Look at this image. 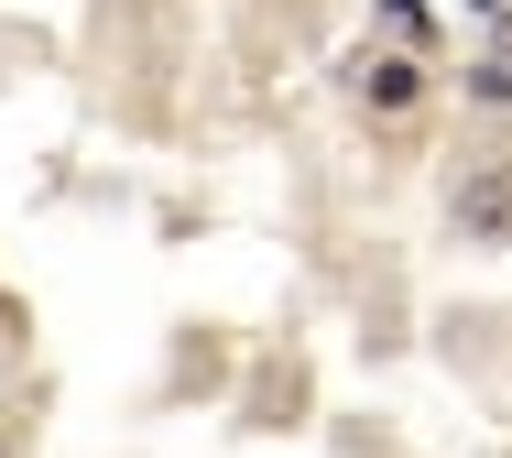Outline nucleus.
Returning a JSON list of instances; mask_svg holds the SVG:
<instances>
[{"mask_svg": "<svg viewBox=\"0 0 512 458\" xmlns=\"http://www.w3.org/2000/svg\"><path fill=\"white\" fill-rule=\"evenodd\" d=\"M0 458H22V437H11V426H0Z\"/></svg>", "mask_w": 512, "mask_h": 458, "instance_id": "nucleus-4", "label": "nucleus"}, {"mask_svg": "<svg viewBox=\"0 0 512 458\" xmlns=\"http://www.w3.org/2000/svg\"><path fill=\"white\" fill-rule=\"evenodd\" d=\"M447 229L469 251H512V153H458L447 164Z\"/></svg>", "mask_w": 512, "mask_h": 458, "instance_id": "nucleus-1", "label": "nucleus"}, {"mask_svg": "<svg viewBox=\"0 0 512 458\" xmlns=\"http://www.w3.org/2000/svg\"><path fill=\"white\" fill-rule=\"evenodd\" d=\"M349 88H360L371 110H414V99H425V66H414V55H349Z\"/></svg>", "mask_w": 512, "mask_h": 458, "instance_id": "nucleus-2", "label": "nucleus"}, {"mask_svg": "<svg viewBox=\"0 0 512 458\" xmlns=\"http://www.w3.org/2000/svg\"><path fill=\"white\" fill-rule=\"evenodd\" d=\"M458 99H469V110H512V44L480 55V66H458Z\"/></svg>", "mask_w": 512, "mask_h": 458, "instance_id": "nucleus-3", "label": "nucleus"}]
</instances>
